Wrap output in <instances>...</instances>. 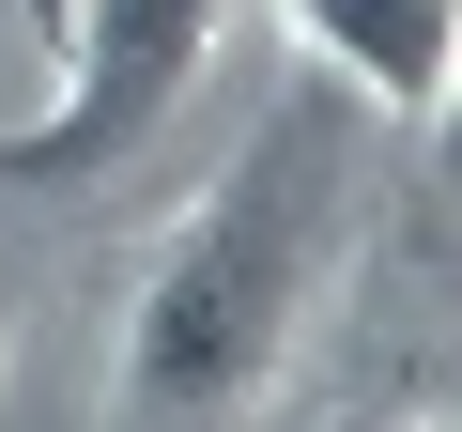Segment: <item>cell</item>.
<instances>
[{
    "instance_id": "obj_3",
    "label": "cell",
    "mask_w": 462,
    "mask_h": 432,
    "mask_svg": "<svg viewBox=\"0 0 462 432\" xmlns=\"http://www.w3.org/2000/svg\"><path fill=\"white\" fill-rule=\"evenodd\" d=\"M293 47L370 108V124H447L462 108V0H278Z\"/></svg>"
},
{
    "instance_id": "obj_1",
    "label": "cell",
    "mask_w": 462,
    "mask_h": 432,
    "mask_svg": "<svg viewBox=\"0 0 462 432\" xmlns=\"http://www.w3.org/2000/svg\"><path fill=\"white\" fill-rule=\"evenodd\" d=\"M324 248H339V139L324 124H278L154 248V278H139V309L108 340V401L124 417H247L278 386L309 294H324Z\"/></svg>"
},
{
    "instance_id": "obj_2",
    "label": "cell",
    "mask_w": 462,
    "mask_h": 432,
    "mask_svg": "<svg viewBox=\"0 0 462 432\" xmlns=\"http://www.w3.org/2000/svg\"><path fill=\"white\" fill-rule=\"evenodd\" d=\"M231 16H247V0H78V16H62V93H47L32 139H0V170H16V185L124 170L200 93V62L231 47Z\"/></svg>"
}]
</instances>
